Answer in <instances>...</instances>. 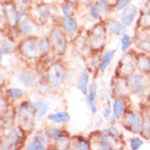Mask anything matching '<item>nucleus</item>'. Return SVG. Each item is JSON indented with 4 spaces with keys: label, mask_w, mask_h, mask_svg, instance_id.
Instances as JSON below:
<instances>
[{
    "label": "nucleus",
    "mask_w": 150,
    "mask_h": 150,
    "mask_svg": "<svg viewBox=\"0 0 150 150\" xmlns=\"http://www.w3.org/2000/svg\"><path fill=\"white\" fill-rule=\"evenodd\" d=\"M34 16L36 21L39 23V25H45L50 19H52V7L47 4H38L34 9Z\"/></svg>",
    "instance_id": "obj_14"
},
{
    "label": "nucleus",
    "mask_w": 150,
    "mask_h": 150,
    "mask_svg": "<svg viewBox=\"0 0 150 150\" xmlns=\"http://www.w3.org/2000/svg\"><path fill=\"white\" fill-rule=\"evenodd\" d=\"M132 91L128 86L127 77H113L110 84V96L115 97H127Z\"/></svg>",
    "instance_id": "obj_13"
},
{
    "label": "nucleus",
    "mask_w": 150,
    "mask_h": 150,
    "mask_svg": "<svg viewBox=\"0 0 150 150\" xmlns=\"http://www.w3.org/2000/svg\"><path fill=\"white\" fill-rule=\"evenodd\" d=\"M137 27L140 30H150V12H143L137 21Z\"/></svg>",
    "instance_id": "obj_32"
},
{
    "label": "nucleus",
    "mask_w": 150,
    "mask_h": 150,
    "mask_svg": "<svg viewBox=\"0 0 150 150\" xmlns=\"http://www.w3.org/2000/svg\"><path fill=\"white\" fill-rule=\"evenodd\" d=\"M65 1H69V2H72V4H77L79 6L81 2H79V0H65Z\"/></svg>",
    "instance_id": "obj_48"
},
{
    "label": "nucleus",
    "mask_w": 150,
    "mask_h": 150,
    "mask_svg": "<svg viewBox=\"0 0 150 150\" xmlns=\"http://www.w3.org/2000/svg\"><path fill=\"white\" fill-rule=\"evenodd\" d=\"M90 148H91V143H90L89 138H86V137L81 135H76L72 137L71 149L89 150Z\"/></svg>",
    "instance_id": "obj_23"
},
{
    "label": "nucleus",
    "mask_w": 150,
    "mask_h": 150,
    "mask_svg": "<svg viewBox=\"0 0 150 150\" xmlns=\"http://www.w3.org/2000/svg\"><path fill=\"white\" fill-rule=\"evenodd\" d=\"M107 38H108V30L105 27V24L99 21L90 28L87 34V40L93 53L101 52L107 44Z\"/></svg>",
    "instance_id": "obj_2"
},
{
    "label": "nucleus",
    "mask_w": 150,
    "mask_h": 150,
    "mask_svg": "<svg viewBox=\"0 0 150 150\" xmlns=\"http://www.w3.org/2000/svg\"><path fill=\"white\" fill-rule=\"evenodd\" d=\"M109 93H108V90L105 89V88H99L98 89V93H97V97L99 98V100H107V101H109L110 100V96H109Z\"/></svg>",
    "instance_id": "obj_39"
},
{
    "label": "nucleus",
    "mask_w": 150,
    "mask_h": 150,
    "mask_svg": "<svg viewBox=\"0 0 150 150\" xmlns=\"http://www.w3.org/2000/svg\"><path fill=\"white\" fill-rule=\"evenodd\" d=\"M90 76H91V69L86 67V68H84L82 70V72H81V74L79 76V79H77V88L84 96H86L87 93H88Z\"/></svg>",
    "instance_id": "obj_22"
},
{
    "label": "nucleus",
    "mask_w": 150,
    "mask_h": 150,
    "mask_svg": "<svg viewBox=\"0 0 150 150\" xmlns=\"http://www.w3.org/2000/svg\"><path fill=\"white\" fill-rule=\"evenodd\" d=\"M16 47H15L14 42L11 38L4 37L1 38V49H0V59L4 60V54H10V53L14 52Z\"/></svg>",
    "instance_id": "obj_26"
},
{
    "label": "nucleus",
    "mask_w": 150,
    "mask_h": 150,
    "mask_svg": "<svg viewBox=\"0 0 150 150\" xmlns=\"http://www.w3.org/2000/svg\"><path fill=\"white\" fill-rule=\"evenodd\" d=\"M103 123H105V119L102 117V119H98V120H96V123H95V125H96L97 127H98V126L100 127V126H101Z\"/></svg>",
    "instance_id": "obj_47"
},
{
    "label": "nucleus",
    "mask_w": 150,
    "mask_h": 150,
    "mask_svg": "<svg viewBox=\"0 0 150 150\" xmlns=\"http://www.w3.org/2000/svg\"><path fill=\"white\" fill-rule=\"evenodd\" d=\"M20 2H21V4L25 6V7H30V6L34 4V0H20Z\"/></svg>",
    "instance_id": "obj_44"
},
{
    "label": "nucleus",
    "mask_w": 150,
    "mask_h": 150,
    "mask_svg": "<svg viewBox=\"0 0 150 150\" xmlns=\"http://www.w3.org/2000/svg\"><path fill=\"white\" fill-rule=\"evenodd\" d=\"M99 4H100V10H101L102 14H107L110 10V1L109 0H98Z\"/></svg>",
    "instance_id": "obj_41"
},
{
    "label": "nucleus",
    "mask_w": 150,
    "mask_h": 150,
    "mask_svg": "<svg viewBox=\"0 0 150 150\" xmlns=\"http://www.w3.org/2000/svg\"><path fill=\"white\" fill-rule=\"evenodd\" d=\"M38 38L36 35H28L20 40L18 45V51L26 60H38L40 59L38 51Z\"/></svg>",
    "instance_id": "obj_3"
},
{
    "label": "nucleus",
    "mask_w": 150,
    "mask_h": 150,
    "mask_svg": "<svg viewBox=\"0 0 150 150\" xmlns=\"http://www.w3.org/2000/svg\"><path fill=\"white\" fill-rule=\"evenodd\" d=\"M42 2V0H34V4H41Z\"/></svg>",
    "instance_id": "obj_49"
},
{
    "label": "nucleus",
    "mask_w": 150,
    "mask_h": 150,
    "mask_svg": "<svg viewBox=\"0 0 150 150\" xmlns=\"http://www.w3.org/2000/svg\"><path fill=\"white\" fill-rule=\"evenodd\" d=\"M27 133L20 125L12 127L1 143V149H20L25 147Z\"/></svg>",
    "instance_id": "obj_5"
},
{
    "label": "nucleus",
    "mask_w": 150,
    "mask_h": 150,
    "mask_svg": "<svg viewBox=\"0 0 150 150\" xmlns=\"http://www.w3.org/2000/svg\"><path fill=\"white\" fill-rule=\"evenodd\" d=\"M38 51H39V56H40V58L46 57L48 53H50L51 51H52L51 42H50L49 37L44 36V37L38 38Z\"/></svg>",
    "instance_id": "obj_28"
},
{
    "label": "nucleus",
    "mask_w": 150,
    "mask_h": 150,
    "mask_svg": "<svg viewBox=\"0 0 150 150\" xmlns=\"http://www.w3.org/2000/svg\"><path fill=\"white\" fill-rule=\"evenodd\" d=\"M45 77L51 88H59L67 79V69L60 61L53 62L46 70Z\"/></svg>",
    "instance_id": "obj_6"
},
{
    "label": "nucleus",
    "mask_w": 150,
    "mask_h": 150,
    "mask_svg": "<svg viewBox=\"0 0 150 150\" xmlns=\"http://www.w3.org/2000/svg\"><path fill=\"white\" fill-rule=\"evenodd\" d=\"M61 129H62V128L56 127V126H52V127L49 128L48 134H49V137H50V139H51V142H56L57 139H58V137L60 136Z\"/></svg>",
    "instance_id": "obj_38"
},
{
    "label": "nucleus",
    "mask_w": 150,
    "mask_h": 150,
    "mask_svg": "<svg viewBox=\"0 0 150 150\" xmlns=\"http://www.w3.org/2000/svg\"><path fill=\"white\" fill-rule=\"evenodd\" d=\"M24 95V91L21 88H18V87H9L8 89L4 90V98H7L9 101H15L20 98L23 97Z\"/></svg>",
    "instance_id": "obj_30"
},
{
    "label": "nucleus",
    "mask_w": 150,
    "mask_h": 150,
    "mask_svg": "<svg viewBox=\"0 0 150 150\" xmlns=\"http://www.w3.org/2000/svg\"><path fill=\"white\" fill-rule=\"evenodd\" d=\"M128 145H129V148L132 150H138L144 145V140L140 137H133V138H131Z\"/></svg>",
    "instance_id": "obj_37"
},
{
    "label": "nucleus",
    "mask_w": 150,
    "mask_h": 150,
    "mask_svg": "<svg viewBox=\"0 0 150 150\" xmlns=\"http://www.w3.org/2000/svg\"><path fill=\"white\" fill-rule=\"evenodd\" d=\"M60 9L63 16H74L76 11H77V4L62 0V2L60 4Z\"/></svg>",
    "instance_id": "obj_29"
},
{
    "label": "nucleus",
    "mask_w": 150,
    "mask_h": 150,
    "mask_svg": "<svg viewBox=\"0 0 150 150\" xmlns=\"http://www.w3.org/2000/svg\"><path fill=\"white\" fill-rule=\"evenodd\" d=\"M126 112V100L124 97L113 98L112 101V115L110 117V124H115L116 120H121L124 113Z\"/></svg>",
    "instance_id": "obj_15"
},
{
    "label": "nucleus",
    "mask_w": 150,
    "mask_h": 150,
    "mask_svg": "<svg viewBox=\"0 0 150 150\" xmlns=\"http://www.w3.org/2000/svg\"><path fill=\"white\" fill-rule=\"evenodd\" d=\"M148 32V30H137L134 37V42L139 51L150 54V34Z\"/></svg>",
    "instance_id": "obj_16"
},
{
    "label": "nucleus",
    "mask_w": 150,
    "mask_h": 150,
    "mask_svg": "<svg viewBox=\"0 0 150 150\" xmlns=\"http://www.w3.org/2000/svg\"><path fill=\"white\" fill-rule=\"evenodd\" d=\"M16 122L18 125L27 134L34 129L36 121V110L32 101H21L16 107Z\"/></svg>",
    "instance_id": "obj_1"
},
{
    "label": "nucleus",
    "mask_w": 150,
    "mask_h": 150,
    "mask_svg": "<svg viewBox=\"0 0 150 150\" xmlns=\"http://www.w3.org/2000/svg\"><path fill=\"white\" fill-rule=\"evenodd\" d=\"M47 120L54 124L68 123V122L71 121V115L67 111H57V112L49 113L47 115Z\"/></svg>",
    "instance_id": "obj_24"
},
{
    "label": "nucleus",
    "mask_w": 150,
    "mask_h": 150,
    "mask_svg": "<svg viewBox=\"0 0 150 150\" xmlns=\"http://www.w3.org/2000/svg\"><path fill=\"white\" fill-rule=\"evenodd\" d=\"M51 139L49 137L48 131L44 128L35 131L32 135L27 144H25V149L27 150H45L49 147V142Z\"/></svg>",
    "instance_id": "obj_10"
},
{
    "label": "nucleus",
    "mask_w": 150,
    "mask_h": 150,
    "mask_svg": "<svg viewBox=\"0 0 150 150\" xmlns=\"http://www.w3.org/2000/svg\"><path fill=\"white\" fill-rule=\"evenodd\" d=\"M95 0H79V2H81V4H83V6H85V7H89L90 4L94 2Z\"/></svg>",
    "instance_id": "obj_46"
},
{
    "label": "nucleus",
    "mask_w": 150,
    "mask_h": 150,
    "mask_svg": "<svg viewBox=\"0 0 150 150\" xmlns=\"http://www.w3.org/2000/svg\"><path fill=\"white\" fill-rule=\"evenodd\" d=\"M143 12H150V0H146L145 1Z\"/></svg>",
    "instance_id": "obj_45"
},
{
    "label": "nucleus",
    "mask_w": 150,
    "mask_h": 150,
    "mask_svg": "<svg viewBox=\"0 0 150 150\" xmlns=\"http://www.w3.org/2000/svg\"><path fill=\"white\" fill-rule=\"evenodd\" d=\"M111 115H112V103H111L109 100V101H108V105L105 107V110H103V112H102V117H103L105 121H109Z\"/></svg>",
    "instance_id": "obj_40"
},
{
    "label": "nucleus",
    "mask_w": 150,
    "mask_h": 150,
    "mask_svg": "<svg viewBox=\"0 0 150 150\" xmlns=\"http://www.w3.org/2000/svg\"><path fill=\"white\" fill-rule=\"evenodd\" d=\"M88 109H89V112H90V114H91V116H94V115H96V114H97L98 107H97V105H96V103L88 105Z\"/></svg>",
    "instance_id": "obj_42"
},
{
    "label": "nucleus",
    "mask_w": 150,
    "mask_h": 150,
    "mask_svg": "<svg viewBox=\"0 0 150 150\" xmlns=\"http://www.w3.org/2000/svg\"><path fill=\"white\" fill-rule=\"evenodd\" d=\"M144 117L148 122H150V105H148L146 109H145V111H144Z\"/></svg>",
    "instance_id": "obj_43"
},
{
    "label": "nucleus",
    "mask_w": 150,
    "mask_h": 150,
    "mask_svg": "<svg viewBox=\"0 0 150 150\" xmlns=\"http://www.w3.org/2000/svg\"><path fill=\"white\" fill-rule=\"evenodd\" d=\"M137 14H138V7L135 4H129L128 7L121 11L120 20L126 27H131L135 22Z\"/></svg>",
    "instance_id": "obj_18"
},
{
    "label": "nucleus",
    "mask_w": 150,
    "mask_h": 150,
    "mask_svg": "<svg viewBox=\"0 0 150 150\" xmlns=\"http://www.w3.org/2000/svg\"><path fill=\"white\" fill-rule=\"evenodd\" d=\"M105 24L108 32L114 36H122L127 32V27L124 25L121 20L108 19Z\"/></svg>",
    "instance_id": "obj_20"
},
{
    "label": "nucleus",
    "mask_w": 150,
    "mask_h": 150,
    "mask_svg": "<svg viewBox=\"0 0 150 150\" xmlns=\"http://www.w3.org/2000/svg\"><path fill=\"white\" fill-rule=\"evenodd\" d=\"M97 93H98L97 85H96L95 83H90L89 87H88V93H87V95L85 96V97H86L87 105H94V103H96Z\"/></svg>",
    "instance_id": "obj_33"
},
{
    "label": "nucleus",
    "mask_w": 150,
    "mask_h": 150,
    "mask_svg": "<svg viewBox=\"0 0 150 150\" xmlns=\"http://www.w3.org/2000/svg\"><path fill=\"white\" fill-rule=\"evenodd\" d=\"M59 25L63 28V30L68 34L69 37H74L79 33V23L75 20L74 16H62Z\"/></svg>",
    "instance_id": "obj_17"
},
{
    "label": "nucleus",
    "mask_w": 150,
    "mask_h": 150,
    "mask_svg": "<svg viewBox=\"0 0 150 150\" xmlns=\"http://www.w3.org/2000/svg\"><path fill=\"white\" fill-rule=\"evenodd\" d=\"M68 37V34L64 32L60 25H56L52 27L49 35V39L51 42V48L54 56L61 57L67 52L69 45Z\"/></svg>",
    "instance_id": "obj_4"
},
{
    "label": "nucleus",
    "mask_w": 150,
    "mask_h": 150,
    "mask_svg": "<svg viewBox=\"0 0 150 150\" xmlns=\"http://www.w3.org/2000/svg\"><path fill=\"white\" fill-rule=\"evenodd\" d=\"M18 81L22 84L24 87L27 88H34L38 83V79L36 75L30 70H21L18 73Z\"/></svg>",
    "instance_id": "obj_19"
},
{
    "label": "nucleus",
    "mask_w": 150,
    "mask_h": 150,
    "mask_svg": "<svg viewBox=\"0 0 150 150\" xmlns=\"http://www.w3.org/2000/svg\"><path fill=\"white\" fill-rule=\"evenodd\" d=\"M105 131H107V133H108L110 136H112V137H114V138H120V139L123 138V135H122L121 131L116 127L114 124H111L109 127L105 128Z\"/></svg>",
    "instance_id": "obj_36"
},
{
    "label": "nucleus",
    "mask_w": 150,
    "mask_h": 150,
    "mask_svg": "<svg viewBox=\"0 0 150 150\" xmlns=\"http://www.w3.org/2000/svg\"><path fill=\"white\" fill-rule=\"evenodd\" d=\"M115 57V50L114 49H108L107 51H105V53L102 54L101 62L99 64V68H98V72L99 73H105L107 71V69L109 68V65L111 64L112 60Z\"/></svg>",
    "instance_id": "obj_25"
},
{
    "label": "nucleus",
    "mask_w": 150,
    "mask_h": 150,
    "mask_svg": "<svg viewBox=\"0 0 150 150\" xmlns=\"http://www.w3.org/2000/svg\"><path fill=\"white\" fill-rule=\"evenodd\" d=\"M132 44H133V39L127 33H125L124 35L121 36V51L123 53L129 50Z\"/></svg>",
    "instance_id": "obj_34"
},
{
    "label": "nucleus",
    "mask_w": 150,
    "mask_h": 150,
    "mask_svg": "<svg viewBox=\"0 0 150 150\" xmlns=\"http://www.w3.org/2000/svg\"><path fill=\"white\" fill-rule=\"evenodd\" d=\"M89 16L91 19L96 21V22H99L101 20V10H100V4H99V1L98 0H95L93 4H90L89 7Z\"/></svg>",
    "instance_id": "obj_31"
},
{
    "label": "nucleus",
    "mask_w": 150,
    "mask_h": 150,
    "mask_svg": "<svg viewBox=\"0 0 150 150\" xmlns=\"http://www.w3.org/2000/svg\"><path fill=\"white\" fill-rule=\"evenodd\" d=\"M121 121H122L123 127L126 131H129L135 134H140L143 131L145 117H144V113L133 112V111L126 110Z\"/></svg>",
    "instance_id": "obj_8"
},
{
    "label": "nucleus",
    "mask_w": 150,
    "mask_h": 150,
    "mask_svg": "<svg viewBox=\"0 0 150 150\" xmlns=\"http://www.w3.org/2000/svg\"><path fill=\"white\" fill-rule=\"evenodd\" d=\"M136 51L124 52L115 70V77H128L136 71Z\"/></svg>",
    "instance_id": "obj_7"
},
{
    "label": "nucleus",
    "mask_w": 150,
    "mask_h": 150,
    "mask_svg": "<svg viewBox=\"0 0 150 150\" xmlns=\"http://www.w3.org/2000/svg\"><path fill=\"white\" fill-rule=\"evenodd\" d=\"M33 105H34L35 110H36V121L37 123H39L44 116L47 114L49 109V105L47 102L42 101V100H36V101H32Z\"/></svg>",
    "instance_id": "obj_27"
},
{
    "label": "nucleus",
    "mask_w": 150,
    "mask_h": 150,
    "mask_svg": "<svg viewBox=\"0 0 150 150\" xmlns=\"http://www.w3.org/2000/svg\"><path fill=\"white\" fill-rule=\"evenodd\" d=\"M128 86L132 94L136 96H143L146 94V91L149 89L150 86V77L144 73H133L131 76L127 77Z\"/></svg>",
    "instance_id": "obj_9"
},
{
    "label": "nucleus",
    "mask_w": 150,
    "mask_h": 150,
    "mask_svg": "<svg viewBox=\"0 0 150 150\" xmlns=\"http://www.w3.org/2000/svg\"><path fill=\"white\" fill-rule=\"evenodd\" d=\"M136 70L140 73L150 75V54L142 51L136 53Z\"/></svg>",
    "instance_id": "obj_21"
},
{
    "label": "nucleus",
    "mask_w": 150,
    "mask_h": 150,
    "mask_svg": "<svg viewBox=\"0 0 150 150\" xmlns=\"http://www.w3.org/2000/svg\"><path fill=\"white\" fill-rule=\"evenodd\" d=\"M1 14L6 20L7 25L13 27L18 24V14L19 7H16L13 0H4L1 2Z\"/></svg>",
    "instance_id": "obj_12"
},
{
    "label": "nucleus",
    "mask_w": 150,
    "mask_h": 150,
    "mask_svg": "<svg viewBox=\"0 0 150 150\" xmlns=\"http://www.w3.org/2000/svg\"><path fill=\"white\" fill-rule=\"evenodd\" d=\"M132 1H133V0H115L112 6L113 10L115 12H121L126 7H128V6L132 4Z\"/></svg>",
    "instance_id": "obj_35"
},
{
    "label": "nucleus",
    "mask_w": 150,
    "mask_h": 150,
    "mask_svg": "<svg viewBox=\"0 0 150 150\" xmlns=\"http://www.w3.org/2000/svg\"><path fill=\"white\" fill-rule=\"evenodd\" d=\"M38 25L39 23L36 21L34 16L32 15H26L24 16L18 25L13 26L16 34L19 36H28V35H35L38 32Z\"/></svg>",
    "instance_id": "obj_11"
}]
</instances>
